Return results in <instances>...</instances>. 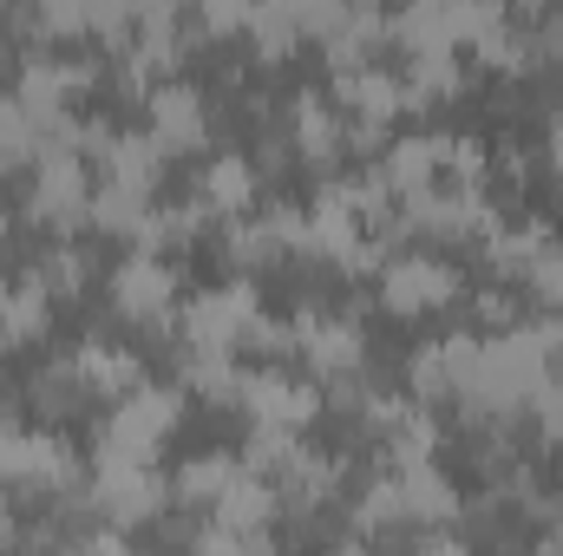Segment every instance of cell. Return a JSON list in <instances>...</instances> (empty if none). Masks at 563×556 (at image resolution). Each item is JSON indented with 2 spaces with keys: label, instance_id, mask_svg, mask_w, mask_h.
Returning a JSON list of instances; mask_svg holds the SVG:
<instances>
[{
  "label": "cell",
  "instance_id": "6da1fadb",
  "mask_svg": "<svg viewBox=\"0 0 563 556\" xmlns=\"http://www.w3.org/2000/svg\"><path fill=\"white\" fill-rule=\"evenodd\" d=\"M243 327H256V294L250 288H217V294L190 301V314H184V341L197 354H230V341Z\"/></svg>",
  "mask_w": 563,
  "mask_h": 556
},
{
  "label": "cell",
  "instance_id": "7a4b0ae2",
  "mask_svg": "<svg viewBox=\"0 0 563 556\" xmlns=\"http://www.w3.org/2000/svg\"><path fill=\"white\" fill-rule=\"evenodd\" d=\"M380 294H387L400 314H426V308H439V301L452 294V269H445V263H432V256H407V263H394V269H387Z\"/></svg>",
  "mask_w": 563,
  "mask_h": 556
},
{
  "label": "cell",
  "instance_id": "3957f363",
  "mask_svg": "<svg viewBox=\"0 0 563 556\" xmlns=\"http://www.w3.org/2000/svg\"><path fill=\"white\" fill-rule=\"evenodd\" d=\"M112 288H119V308H125L132 321H157V314L170 308V288H177V281H170V269H164L157 256H132Z\"/></svg>",
  "mask_w": 563,
  "mask_h": 556
},
{
  "label": "cell",
  "instance_id": "277c9868",
  "mask_svg": "<svg viewBox=\"0 0 563 556\" xmlns=\"http://www.w3.org/2000/svg\"><path fill=\"white\" fill-rule=\"evenodd\" d=\"M243 400H250V413L263 432H282V425H301V419L314 413V400L295 387V380H282V374H256L250 387H243Z\"/></svg>",
  "mask_w": 563,
  "mask_h": 556
},
{
  "label": "cell",
  "instance_id": "5b68a950",
  "mask_svg": "<svg viewBox=\"0 0 563 556\" xmlns=\"http://www.w3.org/2000/svg\"><path fill=\"white\" fill-rule=\"evenodd\" d=\"M472 374H478V347L472 341H439V347H426L420 360H413L420 393H465Z\"/></svg>",
  "mask_w": 563,
  "mask_h": 556
},
{
  "label": "cell",
  "instance_id": "8992f818",
  "mask_svg": "<svg viewBox=\"0 0 563 556\" xmlns=\"http://www.w3.org/2000/svg\"><path fill=\"white\" fill-rule=\"evenodd\" d=\"M33 210H40V216H53V223H73V216L86 210V184H79V164H73L66 151H53V157L40 164Z\"/></svg>",
  "mask_w": 563,
  "mask_h": 556
},
{
  "label": "cell",
  "instance_id": "52a82bcc",
  "mask_svg": "<svg viewBox=\"0 0 563 556\" xmlns=\"http://www.w3.org/2000/svg\"><path fill=\"white\" fill-rule=\"evenodd\" d=\"M295 341L314 354V367H334V374H347V367H354V354H361V334H354L347 321H328V314H314V308L295 321Z\"/></svg>",
  "mask_w": 563,
  "mask_h": 556
},
{
  "label": "cell",
  "instance_id": "ba28073f",
  "mask_svg": "<svg viewBox=\"0 0 563 556\" xmlns=\"http://www.w3.org/2000/svg\"><path fill=\"white\" fill-rule=\"evenodd\" d=\"M250 197H256V177H250V164H243V157H217V164L203 170L197 210H223V216H243V210H250Z\"/></svg>",
  "mask_w": 563,
  "mask_h": 556
},
{
  "label": "cell",
  "instance_id": "9c48e42d",
  "mask_svg": "<svg viewBox=\"0 0 563 556\" xmlns=\"http://www.w3.org/2000/svg\"><path fill=\"white\" fill-rule=\"evenodd\" d=\"M151 119H157V144H197L203 138L197 92H184V86H164V92L151 99Z\"/></svg>",
  "mask_w": 563,
  "mask_h": 556
},
{
  "label": "cell",
  "instance_id": "30bf717a",
  "mask_svg": "<svg viewBox=\"0 0 563 556\" xmlns=\"http://www.w3.org/2000/svg\"><path fill=\"white\" fill-rule=\"evenodd\" d=\"M432 170H439V138H407V144H394V164H380V184L420 197V184Z\"/></svg>",
  "mask_w": 563,
  "mask_h": 556
},
{
  "label": "cell",
  "instance_id": "8fae6325",
  "mask_svg": "<svg viewBox=\"0 0 563 556\" xmlns=\"http://www.w3.org/2000/svg\"><path fill=\"white\" fill-rule=\"evenodd\" d=\"M217 518H223V531L250 537V531L269 518V485H256V478H236V485L217 498Z\"/></svg>",
  "mask_w": 563,
  "mask_h": 556
},
{
  "label": "cell",
  "instance_id": "7c38bea8",
  "mask_svg": "<svg viewBox=\"0 0 563 556\" xmlns=\"http://www.w3.org/2000/svg\"><path fill=\"white\" fill-rule=\"evenodd\" d=\"M99 498H106V511H112L119 524H132V518H144V511L157 504V485H151V471H106Z\"/></svg>",
  "mask_w": 563,
  "mask_h": 556
},
{
  "label": "cell",
  "instance_id": "4fadbf2b",
  "mask_svg": "<svg viewBox=\"0 0 563 556\" xmlns=\"http://www.w3.org/2000/svg\"><path fill=\"white\" fill-rule=\"evenodd\" d=\"M0 327L7 334H40L46 327V288L26 276V288H7L0 281Z\"/></svg>",
  "mask_w": 563,
  "mask_h": 556
},
{
  "label": "cell",
  "instance_id": "5bb4252c",
  "mask_svg": "<svg viewBox=\"0 0 563 556\" xmlns=\"http://www.w3.org/2000/svg\"><path fill=\"white\" fill-rule=\"evenodd\" d=\"M295 132H301V151L308 157H334L341 151V125H334V112L321 99H301L295 105Z\"/></svg>",
  "mask_w": 563,
  "mask_h": 556
},
{
  "label": "cell",
  "instance_id": "9a60e30c",
  "mask_svg": "<svg viewBox=\"0 0 563 556\" xmlns=\"http://www.w3.org/2000/svg\"><path fill=\"white\" fill-rule=\"evenodd\" d=\"M347 99H354L367 119H387V112H400L407 86H394L387 73H354V79H347Z\"/></svg>",
  "mask_w": 563,
  "mask_h": 556
},
{
  "label": "cell",
  "instance_id": "2e32d148",
  "mask_svg": "<svg viewBox=\"0 0 563 556\" xmlns=\"http://www.w3.org/2000/svg\"><path fill=\"white\" fill-rule=\"evenodd\" d=\"M236 478H243V471H236L230 458H197V465L177 478V491H184V498H223Z\"/></svg>",
  "mask_w": 563,
  "mask_h": 556
},
{
  "label": "cell",
  "instance_id": "e0dca14e",
  "mask_svg": "<svg viewBox=\"0 0 563 556\" xmlns=\"http://www.w3.org/2000/svg\"><path fill=\"white\" fill-rule=\"evenodd\" d=\"M531 288H538L551 308H563V243H544V249H538V263H531Z\"/></svg>",
  "mask_w": 563,
  "mask_h": 556
},
{
  "label": "cell",
  "instance_id": "ac0fdd59",
  "mask_svg": "<svg viewBox=\"0 0 563 556\" xmlns=\"http://www.w3.org/2000/svg\"><path fill=\"white\" fill-rule=\"evenodd\" d=\"M79 276H86V269H79V256H73V249H53V256H46V269H40V288H79Z\"/></svg>",
  "mask_w": 563,
  "mask_h": 556
},
{
  "label": "cell",
  "instance_id": "d6986e66",
  "mask_svg": "<svg viewBox=\"0 0 563 556\" xmlns=\"http://www.w3.org/2000/svg\"><path fill=\"white\" fill-rule=\"evenodd\" d=\"M538 556H563V544H551V551H538Z\"/></svg>",
  "mask_w": 563,
  "mask_h": 556
}]
</instances>
